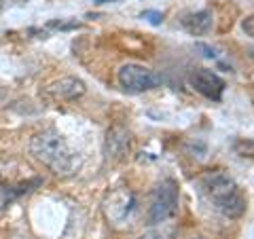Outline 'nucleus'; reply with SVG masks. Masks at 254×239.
Here are the masks:
<instances>
[{
  "mask_svg": "<svg viewBox=\"0 0 254 239\" xmlns=\"http://www.w3.org/2000/svg\"><path fill=\"white\" fill-rule=\"evenodd\" d=\"M201 193L205 195V199L216 208L222 216L227 218H240L244 216L246 208H248V201H246V195L242 193V188L237 186V182L233 180V176H229L227 172H210L199 180Z\"/></svg>",
  "mask_w": 254,
  "mask_h": 239,
  "instance_id": "f03ea898",
  "label": "nucleus"
},
{
  "mask_svg": "<svg viewBox=\"0 0 254 239\" xmlns=\"http://www.w3.org/2000/svg\"><path fill=\"white\" fill-rule=\"evenodd\" d=\"M180 26L185 28L190 36H203L208 34L212 28V13L210 11H193V13H185L180 17Z\"/></svg>",
  "mask_w": 254,
  "mask_h": 239,
  "instance_id": "1a4fd4ad",
  "label": "nucleus"
},
{
  "mask_svg": "<svg viewBox=\"0 0 254 239\" xmlns=\"http://www.w3.org/2000/svg\"><path fill=\"white\" fill-rule=\"evenodd\" d=\"M81 23L76 21H51L49 28H55V30H70V28H78Z\"/></svg>",
  "mask_w": 254,
  "mask_h": 239,
  "instance_id": "f8f14e48",
  "label": "nucleus"
},
{
  "mask_svg": "<svg viewBox=\"0 0 254 239\" xmlns=\"http://www.w3.org/2000/svg\"><path fill=\"white\" fill-rule=\"evenodd\" d=\"M142 17H146L150 23H155V26H159V23L163 21V15L157 13V11H144V13H142Z\"/></svg>",
  "mask_w": 254,
  "mask_h": 239,
  "instance_id": "ddd939ff",
  "label": "nucleus"
},
{
  "mask_svg": "<svg viewBox=\"0 0 254 239\" xmlns=\"http://www.w3.org/2000/svg\"><path fill=\"white\" fill-rule=\"evenodd\" d=\"M30 150L43 165H47L55 176H70L78 170L81 159L78 153L58 131L47 129L36 133L30 142Z\"/></svg>",
  "mask_w": 254,
  "mask_h": 239,
  "instance_id": "f257e3e1",
  "label": "nucleus"
},
{
  "mask_svg": "<svg viewBox=\"0 0 254 239\" xmlns=\"http://www.w3.org/2000/svg\"><path fill=\"white\" fill-rule=\"evenodd\" d=\"M138 239H174V231L172 229H150V231H144Z\"/></svg>",
  "mask_w": 254,
  "mask_h": 239,
  "instance_id": "9d476101",
  "label": "nucleus"
},
{
  "mask_svg": "<svg viewBox=\"0 0 254 239\" xmlns=\"http://www.w3.org/2000/svg\"><path fill=\"white\" fill-rule=\"evenodd\" d=\"M2 4H4V2H2V0H0V11H2Z\"/></svg>",
  "mask_w": 254,
  "mask_h": 239,
  "instance_id": "2eb2a0df",
  "label": "nucleus"
},
{
  "mask_svg": "<svg viewBox=\"0 0 254 239\" xmlns=\"http://www.w3.org/2000/svg\"><path fill=\"white\" fill-rule=\"evenodd\" d=\"M85 91H87V87H85V83L81 81V78L62 76V78H58V81L47 85L45 95L47 98H51V100H55V102H68V100L81 98Z\"/></svg>",
  "mask_w": 254,
  "mask_h": 239,
  "instance_id": "0eeeda50",
  "label": "nucleus"
},
{
  "mask_svg": "<svg viewBox=\"0 0 254 239\" xmlns=\"http://www.w3.org/2000/svg\"><path fill=\"white\" fill-rule=\"evenodd\" d=\"M6 98V93H4V89H2V87H0V102H2Z\"/></svg>",
  "mask_w": 254,
  "mask_h": 239,
  "instance_id": "4468645a",
  "label": "nucleus"
},
{
  "mask_svg": "<svg viewBox=\"0 0 254 239\" xmlns=\"http://www.w3.org/2000/svg\"><path fill=\"white\" fill-rule=\"evenodd\" d=\"M131 146V135L125 127L115 125L113 129H108L106 140H104V159L106 161H121V159L129 153Z\"/></svg>",
  "mask_w": 254,
  "mask_h": 239,
  "instance_id": "6e6552de",
  "label": "nucleus"
},
{
  "mask_svg": "<svg viewBox=\"0 0 254 239\" xmlns=\"http://www.w3.org/2000/svg\"><path fill=\"white\" fill-rule=\"evenodd\" d=\"M178 203H180V190L178 184L174 180H161L159 184L153 188L150 195V203H148V222L153 225H161L168 222L178 214Z\"/></svg>",
  "mask_w": 254,
  "mask_h": 239,
  "instance_id": "7ed1b4c3",
  "label": "nucleus"
},
{
  "mask_svg": "<svg viewBox=\"0 0 254 239\" xmlns=\"http://www.w3.org/2000/svg\"><path fill=\"white\" fill-rule=\"evenodd\" d=\"M190 239H205V237H190Z\"/></svg>",
  "mask_w": 254,
  "mask_h": 239,
  "instance_id": "dca6fc26",
  "label": "nucleus"
},
{
  "mask_svg": "<svg viewBox=\"0 0 254 239\" xmlns=\"http://www.w3.org/2000/svg\"><path fill=\"white\" fill-rule=\"evenodd\" d=\"M104 210H106V216H108L110 222L121 225V222H125L131 216V212L136 210V197H133L131 190L119 188L106 199Z\"/></svg>",
  "mask_w": 254,
  "mask_h": 239,
  "instance_id": "39448f33",
  "label": "nucleus"
},
{
  "mask_svg": "<svg viewBox=\"0 0 254 239\" xmlns=\"http://www.w3.org/2000/svg\"><path fill=\"white\" fill-rule=\"evenodd\" d=\"M242 30H244L248 36L254 38V15H248V17H244V21H242Z\"/></svg>",
  "mask_w": 254,
  "mask_h": 239,
  "instance_id": "9b49d317",
  "label": "nucleus"
},
{
  "mask_svg": "<svg viewBox=\"0 0 254 239\" xmlns=\"http://www.w3.org/2000/svg\"><path fill=\"white\" fill-rule=\"evenodd\" d=\"M189 83L197 93H201L203 98L214 100V102H220L222 93H225V81H222L216 72H212V70H208V68L195 70V72L190 74Z\"/></svg>",
  "mask_w": 254,
  "mask_h": 239,
  "instance_id": "423d86ee",
  "label": "nucleus"
},
{
  "mask_svg": "<svg viewBox=\"0 0 254 239\" xmlns=\"http://www.w3.org/2000/svg\"><path fill=\"white\" fill-rule=\"evenodd\" d=\"M117 81L127 93H144L159 85V76L150 68L140 66V63H125L119 68Z\"/></svg>",
  "mask_w": 254,
  "mask_h": 239,
  "instance_id": "20e7f679",
  "label": "nucleus"
}]
</instances>
